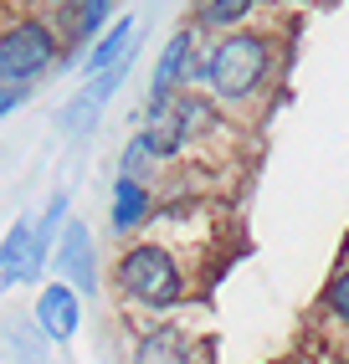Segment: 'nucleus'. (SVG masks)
Returning <instances> with one entry per match:
<instances>
[{
	"instance_id": "obj_1",
	"label": "nucleus",
	"mask_w": 349,
	"mask_h": 364,
	"mask_svg": "<svg viewBox=\"0 0 349 364\" xmlns=\"http://www.w3.org/2000/svg\"><path fill=\"white\" fill-rule=\"evenodd\" d=\"M272 62H278V52H272L267 36H257V31H221V41L206 57H195L190 72L201 82H211V92L221 103H241V98H252V92L267 82Z\"/></svg>"
},
{
	"instance_id": "obj_2",
	"label": "nucleus",
	"mask_w": 349,
	"mask_h": 364,
	"mask_svg": "<svg viewBox=\"0 0 349 364\" xmlns=\"http://www.w3.org/2000/svg\"><path fill=\"white\" fill-rule=\"evenodd\" d=\"M118 287L144 308H174L185 298V272L165 247L139 241V247H129L123 262H118Z\"/></svg>"
},
{
	"instance_id": "obj_3",
	"label": "nucleus",
	"mask_w": 349,
	"mask_h": 364,
	"mask_svg": "<svg viewBox=\"0 0 349 364\" xmlns=\"http://www.w3.org/2000/svg\"><path fill=\"white\" fill-rule=\"evenodd\" d=\"M57 62V36L46 21H16L0 31V82H31Z\"/></svg>"
},
{
	"instance_id": "obj_4",
	"label": "nucleus",
	"mask_w": 349,
	"mask_h": 364,
	"mask_svg": "<svg viewBox=\"0 0 349 364\" xmlns=\"http://www.w3.org/2000/svg\"><path fill=\"white\" fill-rule=\"evenodd\" d=\"M57 267L67 272V282L78 293H98V257H93V236L83 221H72L62 231V247H57Z\"/></svg>"
},
{
	"instance_id": "obj_5",
	"label": "nucleus",
	"mask_w": 349,
	"mask_h": 364,
	"mask_svg": "<svg viewBox=\"0 0 349 364\" xmlns=\"http://www.w3.org/2000/svg\"><path fill=\"white\" fill-rule=\"evenodd\" d=\"M36 323H41V333H46V338H57V344H67V338L78 333V323H83L78 293H72L67 282L46 287V293H41V303H36Z\"/></svg>"
},
{
	"instance_id": "obj_6",
	"label": "nucleus",
	"mask_w": 349,
	"mask_h": 364,
	"mask_svg": "<svg viewBox=\"0 0 349 364\" xmlns=\"http://www.w3.org/2000/svg\"><path fill=\"white\" fill-rule=\"evenodd\" d=\"M190 62H195V31H174L160 52V67H155V82H149V103L155 98H170L174 87L190 77Z\"/></svg>"
},
{
	"instance_id": "obj_7",
	"label": "nucleus",
	"mask_w": 349,
	"mask_h": 364,
	"mask_svg": "<svg viewBox=\"0 0 349 364\" xmlns=\"http://www.w3.org/2000/svg\"><path fill=\"white\" fill-rule=\"evenodd\" d=\"M144 221H149V185L134 180V175H123L113 185V231L118 236L123 231H139Z\"/></svg>"
},
{
	"instance_id": "obj_8",
	"label": "nucleus",
	"mask_w": 349,
	"mask_h": 364,
	"mask_svg": "<svg viewBox=\"0 0 349 364\" xmlns=\"http://www.w3.org/2000/svg\"><path fill=\"white\" fill-rule=\"evenodd\" d=\"M134 364H195V349H190V338H185V333L155 328V333H144V338H139Z\"/></svg>"
},
{
	"instance_id": "obj_9",
	"label": "nucleus",
	"mask_w": 349,
	"mask_h": 364,
	"mask_svg": "<svg viewBox=\"0 0 349 364\" xmlns=\"http://www.w3.org/2000/svg\"><path fill=\"white\" fill-rule=\"evenodd\" d=\"M134 26H139V21L134 16H123V21H113V26H108V36L103 41H98L93 46V52H88V77H98V72H108L118 57H129V46H134Z\"/></svg>"
},
{
	"instance_id": "obj_10",
	"label": "nucleus",
	"mask_w": 349,
	"mask_h": 364,
	"mask_svg": "<svg viewBox=\"0 0 349 364\" xmlns=\"http://www.w3.org/2000/svg\"><path fill=\"white\" fill-rule=\"evenodd\" d=\"M252 11H257V0H201V6H195V26L201 31H231Z\"/></svg>"
},
{
	"instance_id": "obj_11",
	"label": "nucleus",
	"mask_w": 349,
	"mask_h": 364,
	"mask_svg": "<svg viewBox=\"0 0 349 364\" xmlns=\"http://www.w3.org/2000/svg\"><path fill=\"white\" fill-rule=\"evenodd\" d=\"M31 231H36V221H21L11 226V236H6V247H0V293H6L11 282H21V267H26V247H31Z\"/></svg>"
},
{
	"instance_id": "obj_12",
	"label": "nucleus",
	"mask_w": 349,
	"mask_h": 364,
	"mask_svg": "<svg viewBox=\"0 0 349 364\" xmlns=\"http://www.w3.org/2000/svg\"><path fill=\"white\" fill-rule=\"evenodd\" d=\"M113 0H72V41H93L108 26Z\"/></svg>"
},
{
	"instance_id": "obj_13",
	"label": "nucleus",
	"mask_w": 349,
	"mask_h": 364,
	"mask_svg": "<svg viewBox=\"0 0 349 364\" xmlns=\"http://www.w3.org/2000/svg\"><path fill=\"white\" fill-rule=\"evenodd\" d=\"M323 313H329L334 323H344V328H349V262L329 277V287H323Z\"/></svg>"
},
{
	"instance_id": "obj_14",
	"label": "nucleus",
	"mask_w": 349,
	"mask_h": 364,
	"mask_svg": "<svg viewBox=\"0 0 349 364\" xmlns=\"http://www.w3.org/2000/svg\"><path fill=\"white\" fill-rule=\"evenodd\" d=\"M160 154L149 149V134H139L134 144H129V154H123V175H134V180H144L149 175V164H155Z\"/></svg>"
},
{
	"instance_id": "obj_15",
	"label": "nucleus",
	"mask_w": 349,
	"mask_h": 364,
	"mask_svg": "<svg viewBox=\"0 0 349 364\" xmlns=\"http://www.w3.org/2000/svg\"><path fill=\"white\" fill-rule=\"evenodd\" d=\"M31 98V82H0V118H6L11 108H21Z\"/></svg>"
}]
</instances>
